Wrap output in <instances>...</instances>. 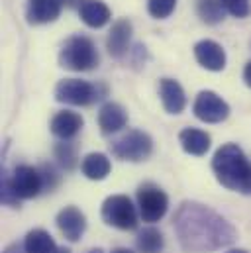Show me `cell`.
I'll return each mask as SVG.
<instances>
[{
    "label": "cell",
    "mask_w": 251,
    "mask_h": 253,
    "mask_svg": "<svg viewBox=\"0 0 251 253\" xmlns=\"http://www.w3.org/2000/svg\"><path fill=\"white\" fill-rule=\"evenodd\" d=\"M63 6V0H28L26 20L32 26L51 24L59 18Z\"/></svg>",
    "instance_id": "12"
},
{
    "label": "cell",
    "mask_w": 251,
    "mask_h": 253,
    "mask_svg": "<svg viewBox=\"0 0 251 253\" xmlns=\"http://www.w3.org/2000/svg\"><path fill=\"white\" fill-rule=\"evenodd\" d=\"M79 16L88 28H102L110 22L112 12L102 0H81L79 2Z\"/></svg>",
    "instance_id": "17"
},
{
    "label": "cell",
    "mask_w": 251,
    "mask_h": 253,
    "mask_svg": "<svg viewBox=\"0 0 251 253\" xmlns=\"http://www.w3.org/2000/svg\"><path fill=\"white\" fill-rule=\"evenodd\" d=\"M40 173H42V179H43V190H51L55 189L57 185H59V181H61V175L57 173V169L53 167V165H42L40 167Z\"/></svg>",
    "instance_id": "26"
},
{
    "label": "cell",
    "mask_w": 251,
    "mask_h": 253,
    "mask_svg": "<svg viewBox=\"0 0 251 253\" xmlns=\"http://www.w3.org/2000/svg\"><path fill=\"white\" fill-rule=\"evenodd\" d=\"M135 248L139 253H161L165 248V238L157 228L147 226V228L139 230V234L135 238Z\"/></svg>",
    "instance_id": "21"
},
{
    "label": "cell",
    "mask_w": 251,
    "mask_h": 253,
    "mask_svg": "<svg viewBox=\"0 0 251 253\" xmlns=\"http://www.w3.org/2000/svg\"><path fill=\"white\" fill-rule=\"evenodd\" d=\"M131 34H133V26L127 18H120L112 24V30L106 38V49L112 57H116V59L124 57L127 47H129V42H131Z\"/></svg>",
    "instance_id": "14"
},
{
    "label": "cell",
    "mask_w": 251,
    "mask_h": 253,
    "mask_svg": "<svg viewBox=\"0 0 251 253\" xmlns=\"http://www.w3.org/2000/svg\"><path fill=\"white\" fill-rule=\"evenodd\" d=\"M159 96L161 104L169 114H181L187 108V94L179 81L161 79L159 81Z\"/></svg>",
    "instance_id": "13"
},
{
    "label": "cell",
    "mask_w": 251,
    "mask_h": 253,
    "mask_svg": "<svg viewBox=\"0 0 251 253\" xmlns=\"http://www.w3.org/2000/svg\"><path fill=\"white\" fill-rule=\"evenodd\" d=\"M110 151L114 157L122 161L139 163V161H145L153 153V139L149 133L141 129H127L126 133H122L110 143Z\"/></svg>",
    "instance_id": "4"
},
{
    "label": "cell",
    "mask_w": 251,
    "mask_h": 253,
    "mask_svg": "<svg viewBox=\"0 0 251 253\" xmlns=\"http://www.w3.org/2000/svg\"><path fill=\"white\" fill-rule=\"evenodd\" d=\"M100 216L106 226H112L116 230H135L137 228V208L126 194H112L102 202Z\"/></svg>",
    "instance_id": "5"
},
{
    "label": "cell",
    "mask_w": 251,
    "mask_h": 253,
    "mask_svg": "<svg viewBox=\"0 0 251 253\" xmlns=\"http://www.w3.org/2000/svg\"><path fill=\"white\" fill-rule=\"evenodd\" d=\"M57 228L69 242H79L86 232V216L77 206H65L55 218Z\"/></svg>",
    "instance_id": "10"
},
{
    "label": "cell",
    "mask_w": 251,
    "mask_h": 253,
    "mask_svg": "<svg viewBox=\"0 0 251 253\" xmlns=\"http://www.w3.org/2000/svg\"><path fill=\"white\" fill-rule=\"evenodd\" d=\"M55 253H71L69 250H65V248H57V252Z\"/></svg>",
    "instance_id": "34"
},
{
    "label": "cell",
    "mask_w": 251,
    "mask_h": 253,
    "mask_svg": "<svg viewBox=\"0 0 251 253\" xmlns=\"http://www.w3.org/2000/svg\"><path fill=\"white\" fill-rule=\"evenodd\" d=\"M212 171L222 187L251 194V161L238 143H224L214 153Z\"/></svg>",
    "instance_id": "2"
},
{
    "label": "cell",
    "mask_w": 251,
    "mask_h": 253,
    "mask_svg": "<svg viewBox=\"0 0 251 253\" xmlns=\"http://www.w3.org/2000/svg\"><path fill=\"white\" fill-rule=\"evenodd\" d=\"M84 126V120H83V116L81 114H77V112H71V110H63V112H57L55 116H53V120H51V133L55 135V137H59L63 141H69V139H73L81 129Z\"/></svg>",
    "instance_id": "16"
},
{
    "label": "cell",
    "mask_w": 251,
    "mask_h": 253,
    "mask_svg": "<svg viewBox=\"0 0 251 253\" xmlns=\"http://www.w3.org/2000/svg\"><path fill=\"white\" fill-rule=\"evenodd\" d=\"M173 226L181 248L188 253H210L236 242V228L212 208L187 200L179 206Z\"/></svg>",
    "instance_id": "1"
},
{
    "label": "cell",
    "mask_w": 251,
    "mask_h": 253,
    "mask_svg": "<svg viewBox=\"0 0 251 253\" xmlns=\"http://www.w3.org/2000/svg\"><path fill=\"white\" fill-rule=\"evenodd\" d=\"M127 124V112L118 102H106L98 110V127L104 135L118 133Z\"/></svg>",
    "instance_id": "15"
},
{
    "label": "cell",
    "mask_w": 251,
    "mask_h": 253,
    "mask_svg": "<svg viewBox=\"0 0 251 253\" xmlns=\"http://www.w3.org/2000/svg\"><path fill=\"white\" fill-rule=\"evenodd\" d=\"M59 65L67 71L84 73L98 65V51L90 38L73 36L63 43L59 51Z\"/></svg>",
    "instance_id": "3"
},
{
    "label": "cell",
    "mask_w": 251,
    "mask_h": 253,
    "mask_svg": "<svg viewBox=\"0 0 251 253\" xmlns=\"http://www.w3.org/2000/svg\"><path fill=\"white\" fill-rule=\"evenodd\" d=\"M110 253H133L131 250H127V248H116V250H112Z\"/></svg>",
    "instance_id": "30"
},
{
    "label": "cell",
    "mask_w": 251,
    "mask_h": 253,
    "mask_svg": "<svg viewBox=\"0 0 251 253\" xmlns=\"http://www.w3.org/2000/svg\"><path fill=\"white\" fill-rule=\"evenodd\" d=\"M192 112L200 122L220 124V122L228 120L230 104L214 90H202V92H198V96L192 104Z\"/></svg>",
    "instance_id": "8"
},
{
    "label": "cell",
    "mask_w": 251,
    "mask_h": 253,
    "mask_svg": "<svg viewBox=\"0 0 251 253\" xmlns=\"http://www.w3.org/2000/svg\"><path fill=\"white\" fill-rule=\"evenodd\" d=\"M228 253H248L246 250H230Z\"/></svg>",
    "instance_id": "33"
},
{
    "label": "cell",
    "mask_w": 251,
    "mask_h": 253,
    "mask_svg": "<svg viewBox=\"0 0 251 253\" xmlns=\"http://www.w3.org/2000/svg\"><path fill=\"white\" fill-rule=\"evenodd\" d=\"M137 212H139V218L147 224H155L159 222L167 210H169V196L167 192L153 185V183H143L139 189H137Z\"/></svg>",
    "instance_id": "6"
},
{
    "label": "cell",
    "mask_w": 251,
    "mask_h": 253,
    "mask_svg": "<svg viewBox=\"0 0 251 253\" xmlns=\"http://www.w3.org/2000/svg\"><path fill=\"white\" fill-rule=\"evenodd\" d=\"M196 12L204 24H220L226 16V8L222 0H196Z\"/></svg>",
    "instance_id": "22"
},
{
    "label": "cell",
    "mask_w": 251,
    "mask_h": 253,
    "mask_svg": "<svg viewBox=\"0 0 251 253\" xmlns=\"http://www.w3.org/2000/svg\"><path fill=\"white\" fill-rule=\"evenodd\" d=\"M24 250L26 253H55L57 252V244L51 238L49 232L36 228L32 232L26 234L24 238Z\"/></svg>",
    "instance_id": "20"
},
{
    "label": "cell",
    "mask_w": 251,
    "mask_h": 253,
    "mask_svg": "<svg viewBox=\"0 0 251 253\" xmlns=\"http://www.w3.org/2000/svg\"><path fill=\"white\" fill-rule=\"evenodd\" d=\"M102 98L98 86L81 79H63L55 86V100L71 106H88Z\"/></svg>",
    "instance_id": "7"
},
{
    "label": "cell",
    "mask_w": 251,
    "mask_h": 253,
    "mask_svg": "<svg viewBox=\"0 0 251 253\" xmlns=\"http://www.w3.org/2000/svg\"><path fill=\"white\" fill-rule=\"evenodd\" d=\"M222 4L234 18H248L251 14V0H222Z\"/></svg>",
    "instance_id": "25"
},
{
    "label": "cell",
    "mask_w": 251,
    "mask_h": 253,
    "mask_svg": "<svg viewBox=\"0 0 251 253\" xmlns=\"http://www.w3.org/2000/svg\"><path fill=\"white\" fill-rule=\"evenodd\" d=\"M194 57L200 67H204L206 71H224L226 69V51L220 43H216L214 40H200L194 45Z\"/></svg>",
    "instance_id": "11"
},
{
    "label": "cell",
    "mask_w": 251,
    "mask_h": 253,
    "mask_svg": "<svg viewBox=\"0 0 251 253\" xmlns=\"http://www.w3.org/2000/svg\"><path fill=\"white\" fill-rule=\"evenodd\" d=\"M244 81H246V84L251 88V61L246 65V69H244Z\"/></svg>",
    "instance_id": "29"
},
{
    "label": "cell",
    "mask_w": 251,
    "mask_h": 253,
    "mask_svg": "<svg viewBox=\"0 0 251 253\" xmlns=\"http://www.w3.org/2000/svg\"><path fill=\"white\" fill-rule=\"evenodd\" d=\"M75 2H81V0H63V4H65V6H73Z\"/></svg>",
    "instance_id": "31"
},
{
    "label": "cell",
    "mask_w": 251,
    "mask_h": 253,
    "mask_svg": "<svg viewBox=\"0 0 251 253\" xmlns=\"http://www.w3.org/2000/svg\"><path fill=\"white\" fill-rule=\"evenodd\" d=\"M53 153H55L57 163L61 165L65 171H73V169H75L79 157H77V149H75L73 143H69V141L57 143V145L53 147Z\"/></svg>",
    "instance_id": "23"
},
{
    "label": "cell",
    "mask_w": 251,
    "mask_h": 253,
    "mask_svg": "<svg viewBox=\"0 0 251 253\" xmlns=\"http://www.w3.org/2000/svg\"><path fill=\"white\" fill-rule=\"evenodd\" d=\"M177 0H147V12L155 20H165L175 12Z\"/></svg>",
    "instance_id": "24"
},
{
    "label": "cell",
    "mask_w": 251,
    "mask_h": 253,
    "mask_svg": "<svg viewBox=\"0 0 251 253\" xmlns=\"http://www.w3.org/2000/svg\"><path fill=\"white\" fill-rule=\"evenodd\" d=\"M2 202H4L6 206H12V208L20 206V198L16 196V192L10 187V181H8V173H6V171H4V175H2Z\"/></svg>",
    "instance_id": "27"
},
{
    "label": "cell",
    "mask_w": 251,
    "mask_h": 253,
    "mask_svg": "<svg viewBox=\"0 0 251 253\" xmlns=\"http://www.w3.org/2000/svg\"><path fill=\"white\" fill-rule=\"evenodd\" d=\"M179 141H181V147L187 151L188 155H196V157H202L206 155V151L210 149V135L204 131V129H198V127H185L181 133H179Z\"/></svg>",
    "instance_id": "18"
},
{
    "label": "cell",
    "mask_w": 251,
    "mask_h": 253,
    "mask_svg": "<svg viewBox=\"0 0 251 253\" xmlns=\"http://www.w3.org/2000/svg\"><path fill=\"white\" fill-rule=\"evenodd\" d=\"M2 253H26V250H24V244L22 246L20 244H10Z\"/></svg>",
    "instance_id": "28"
},
{
    "label": "cell",
    "mask_w": 251,
    "mask_h": 253,
    "mask_svg": "<svg viewBox=\"0 0 251 253\" xmlns=\"http://www.w3.org/2000/svg\"><path fill=\"white\" fill-rule=\"evenodd\" d=\"M81 171L90 181H104L110 175L112 165L104 153H88L81 163Z\"/></svg>",
    "instance_id": "19"
},
{
    "label": "cell",
    "mask_w": 251,
    "mask_h": 253,
    "mask_svg": "<svg viewBox=\"0 0 251 253\" xmlns=\"http://www.w3.org/2000/svg\"><path fill=\"white\" fill-rule=\"evenodd\" d=\"M86 253H104L100 248H94V250H90V252H86Z\"/></svg>",
    "instance_id": "32"
},
{
    "label": "cell",
    "mask_w": 251,
    "mask_h": 253,
    "mask_svg": "<svg viewBox=\"0 0 251 253\" xmlns=\"http://www.w3.org/2000/svg\"><path fill=\"white\" fill-rule=\"evenodd\" d=\"M8 181L20 200L36 198L43 190L42 173L38 167H32V165H18L12 171V175H8Z\"/></svg>",
    "instance_id": "9"
}]
</instances>
